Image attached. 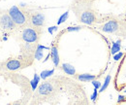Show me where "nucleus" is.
<instances>
[{"mask_svg": "<svg viewBox=\"0 0 126 105\" xmlns=\"http://www.w3.org/2000/svg\"><path fill=\"white\" fill-rule=\"evenodd\" d=\"M53 73H54V69H51V70H44V71L41 72L40 78H42L43 80H46L47 78L50 77L51 75H53Z\"/></svg>", "mask_w": 126, "mask_h": 105, "instance_id": "dca6fc26", "label": "nucleus"}, {"mask_svg": "<svg viewBox=\"0 0 126 105\" xmlns=\"http://www.w3.org/2000/svg\"><path fill=\"white\" fill-rule=\"evenodd\" d=\"M12 105H22V104H21V102H20V101H16V102H14Z\"/></svg>", "mask_w": 126, "mask_h": 105, "instance_id": "b1692460", "label": "nucleus"}, {"mask_svg": "<svg viewBox=\"0 0 126 105\" xmlns=\"http://www.w3.org/2000/svg\"><path fill=\"white\" fill-rule=\"evenodd\" d=\"M91 84L93 85L94 89H97V90H100V89H101V87H102V84H101L99 81H97V80L92 81V82H91Z\"/></svg>", "mask_w": 126, "mask_h": 105, "instance_id": "6ab92c4d", "label": "nucleus"}, {"mask_svg": "<svg viewBox=\"0 0 126 105\" xmlns=\"http://www.w3.org/2000/svg\"><path fill=\"white\" fill-rule=\"evenodd\" d=\"M123 53L122 52H119V53H117V54H115L114 56H113V60H119L122 57H123Z\"/></svg>", "mask_w": 126, "mask_h": 105, "instance_id": "412c9836", "label": "nucleus"}, {"mask_svg": "<svg viewBox=\"0 0 126 105\" xmlns=\"http://www.w3.org/2000/svg\"><path fill=\"white\" fill-rule=\"evenodd\" d=\"M110 80H111V76L110 74H108L107 77L105 78V81H104V83H103V85H102V87H101V89H100V92H103V91H105L106 89L109 87V85H110Z\"/></svg>", "mask_w": 126, "mask_h": 105, "instance_id": "4468645a", "label": "nucleus"}, {"mask_svg": "<svg viewBox=\"0 0 126 105\" xmlns=\"http://www.w3.org/2000/svg\"><path fill=\"white\" fill-rule=\"evenodd\" d=\"M48 32L50 33V34H52L53 33V31H55V30H57V26H50V27H48Z\"/></svg>", "mask_w": 126, "mask_h": 105, "instance_id": "4be33fe9", "label": "nucleus"}, {"mask_svg": "<svg viewBox=\"0 0 126 105\" xmlns=\"http://www.w3.org/2000/svg\"><path fill=\"white\" fill-rule=\"evenodd\" d=\"M68 17H69V12H68V11L65 12V13H63L62 15L59 17L58 21H57V25H59V24H61V23H63V22H65V21H67Z\"/></svg>", "mask_w": 126, "mask_h": 105, "instance_id": "f3484780", "label": "nucleus"}, {"mask_svg": "<svg viewBox=\"0 0 126 105\" xmlns=\"http://www.w3.org/2000/svg\"><path fill=\"white\" fill-rule=\"evenodd\" d=\"M39 82H40V77H39V76L35 73V74H34V78H33L31 81H30V86H31L32 90H36V88L38 87Z\"/></svg>", "mask_w": 126, "mask_h": 105, "instance_id": "2eb2a0df", "label": "nucleus"}, {"mask_svg": "<svg viewBox=\"0 0 126 105\" xmlns=\"http://www.w3.org/2000/svg\"><path fill=\"white\" fill-rule=\"evenodd\" d=\"M60 68L62 69L67 75L75 76L76 74H77V73H76V69H75V67H74L72 64H70V63H63V64H61Z\"/></svg>", "mask_w": 126, "mask_h": 105, "instance_id": "f8f14e48", "label": "nucleus"}, {"mask_svg": "<svg viewBox=\"0 0 126 105\" xmlns=\"http://www.w3.org/2000/svg\"><path fill=\"white\" fill-rule=\"evenodd\" d=\"M90 98H91V100H92L93 102L96 101V99L98 98V90H97V89H94V90H93V92H92Z\"/></svg>", "mask_w": 126, "mask_h": 105, "instance_id": "aec40b11", "label": "nucleus"}, {"mask_svg": "<svg viewBox=\"0 0 126 105\" xmlns=\"http://www.w3.org/2000/svg\"><path fill=\"white\" fill-rule=\"evenodd\" d=\"M121 41L120 40H117L116 42H114L113 44H112V47H111V50H110V53H111V55H115V54H117V53H119L120 52V49H121Z\"/></svg>", "mask_w": 126, "mask_h": 105, "instance_id": "ddd939ff", "label": "nucleus"}, {"mask_svg": "<svg viewBox=\"0 0 126 105\" xmlns=\"http://www.w3.org/2000/svg\"><path fill=\"white\" fill-rule=\"evenodd\" d=\"M43 33L42 29H37L32 26H26L23 27L20 33H19V39L23 43H28V44H37L38 41L40 40V37Z\"/></svg>", "mask_w": 126, "mask_h": 105, "instance_id": "f03ea898", "label": "nucleus"}, {"mask_svg": "<svg viewBox=\"0 0 126 105\" xmlns=\"http://www.w3.org/2000/svg\"><path fill=\"white\" fill-rule=\"evenodd\" d=\"M33 61V58H27L22 56L21 58L9 59L5 62V67L10 71H16L18 69H22L28 65H30Z\"/></svg>", "mask_w": 126, "mask_h": 105, "instance_id": "39448f33", "label": "nucleus"}, {"mask_svg": "<svg viewBox=\"0 0 126 105\" xmlns=\"http://www.w3.org/2000/svg\"><path fill=\"white\" fill-rule=\"evenodd\" d=\"M21 8V7H20ZM24 13L28 20V25L34 28L43 30V26L46 23V18L44 13L40 11H34V10H24Z\"/></svg>", "mask_w": 126, "mask_h": 105, "instance_id": "7ed1b4c3", "label": "nucleus"}, {"mask_svg": "<svg viewBox=\"0 0 126 105\" xmlns=\"http://www.w3.org/2000/svg\"><path fill=\"white\" fill-rule=\"evenodd\" d=\"M100 29L103 32H106V33H115L117 30L119 29V23L115 20H110L108 22L104 23L100 27Z\"/></svg>", "mask_w": 126, "mask_h": 105, "instance_id": "0eeeda50", "label": "nucleus"}, {"mask_svg": "<svg viewBox=\"0 0 126 105\" xmlns=\"http://www.w3.org/2000/svg\"><path fill=\"white\" fill-rule=\"evenodd\" d=\"M55 90V87L52 84L51 81H47L43 83L39 88H38V94L40 95H47L52 93Z\"/></svg>", "mask_w": 126, "mask_h": 105, "instance_id": "6e6552de", "label": "nucleus"}, {"mask_svg": "<svg viewBox=\"0 0 126 105\" xmlns=\"http://www.w3.org/2000/svg\"><path fill=\"white\" fill-rule=\"evenodd\" d=\"M18 28L10 17L8 10H0V30L11 32Z\"/></svg>", "mask_w": 126, "mask_h": 105, "instance_id": "423d86ee", "label": "nucleus"}, {"mask_svg": "<svg viewBox=\"0 0 126 105\" xmlns=\"http://www.w3.org/2000/svg\"><path fill=\"white\" fill-rule=\"evenodd\" d=\"M91 0H77L72 4V10L75 12L80 22L91 25L97 21L96 12L92 7Z\"/></svg>", "mask_w": 126, "mask_h": 105, "instance_id": "f257e3e1", "label": "nucleus"}, {"mask_svg": "<svg viewBox=\"0 0 126 105\" xmlns=\"http://www.w3.org/2000/svg\"><path fill=\"white\" fill-rule=\"evenodd\" d=\"M123 91H124V92H126V89H125V90H123Z\"/></svg>", "mask_w": 126, "mask_h": 105, "instance_id": "393cba45", "label": "nucleus"}, {"mask_svg": "<svg viewBox=\"0 0 126 105\" xmlns=\"http://www.w3.org/2000/svg\"><path fill=\"white\" fill-rule=\"evenodd\" d=\"M123 100H124V96H123V95H119V96H118L117 101H118V102H120V101H123Z\"/></svg>", "mask_w": 126, "mask_h": 105, "instance_id": "5701e85b", "label": "nucleus"}, {"mask_svg": "<svg viewBox=\"0 0 126 105\" xmlns=\"http://www.w3.org/2000/svg\"><path fill=\"white\" fill-rule=\"evenodd\" d=\"M8 13H9L10 17L12 18V20L14 21V22L16 23L17 27L23 28V27L28 26V20H27V17L25 15L22 8L17 7L16 5L12 6L8 10Z\"/></svg>", "mask_w": 126, "mask_h": 105, "instance_id": "20e7f679", "label": "nucleus"}, {"mask_svg": "<svg viewBox=\"0 0 126 105\" xmlns=\"http://www.w3.org/2000/svg\"><path fill=\"white\" fill-rule=\"evenodd\" d=\"M81 28V26H70V27H67L66 29L64 30L63 32H72V31H78Z\"/></svg>", "mask_w": 126, "mask_h": 105, "instance_id": "a211bd4d", "label": "nucleus"}, {"mask_svg": "<svg viewBox=\"0 0 126 105\" xmlns=\"http://www.w3.org/2000/svg\"><path fill=\"white\" fill-rule=\"evenodd\" d=\"M49 55H50V58H51V60H52V62H53V64H54V66L55 67H57L58 65H59V54H58V48H57V46L56 45H52L51 46V49H50V53H49Z\"/></svg>", "mask_w": 126, "mask_h": 105, "instance_id": "1a4fd4ad", "label": "nucleus"}, {"mask_svg": "<svg viewBox=\"0 0 126 105\" xmlns=\"http://www.w3.org/2000/svg\"><path fill=\"white\" fill-rule=\"evenodd\" d=\"M44 50H49L48 47H45V46L41 45V44H38L37 48H36V51H35V54H34V59H36L37 60H41L44 57V53L43 51Z\"/></svg>", "mask_w": 126, "mask_h": 105, "instance_id": "9b49d317", "label": "nucleus"}, {"mask_svg": "<svg viewBox=\"0 0 126 105\" xmlns=\"http://www.w3.org/2000/svg\"><path fill=\"white\" fill-rule=\"evenodd\" d=\"M77 80L80 82H92L96 79V75L89 74V73H83V74H76L74 76Z\"/></svg>", "mask_w": 126, "mask_h": 105, "instance_id": "9d476101", "label": "nucleus"}, {"mask_svg": "<svg viewBox=\"0 0 126 105\" xmlns=\"http://www.w3.org/2000/svg\"><path fill=\"white\" fill-rule=\"evenodd\" d=\"M91 1H94V0H91Z\"/></svg>", "mask_w": 126, "mask_h": 105, "instance_id": "a878e982", "label": "nucleus"}]
</instances>
